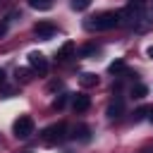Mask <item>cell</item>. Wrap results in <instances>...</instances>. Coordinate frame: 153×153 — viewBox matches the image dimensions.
I'll return each instance as SVG.
<instances>
[{
    "mask_svg": "<svg viewBox=\"0 0 153 153\" xmlns=\"http://www.w3.org/2000/svg\"><path fill=\"white\" fill-rule=\"evenodd\" d=\"M84 26L88 31H110V29L120 26V10L117 12H100L96 17H88L84 22Z\"/></svg>",
    "mask_w": 153,
    "mask_h": 153,
    "instance_id": "cell-1",
    "label": "cell"
},
{
    "mask_svg": "<svg viewBox=\"0 0 153 153\" xmlns=\"http://www.w3.org/2000/svg\"><path fill=\"white\" fill-rule=\"evenodd\" d=\"M67 127L62 124V122H57V124H50V127H45L43 129V134H41V139H43V143L45 146H55V143H60L67 134Z\"/></svg>",
    "mask_w": 153,
    "mask_h": 153,
    "instance_id": "cell-2",
    "label": "cell"
},
{
    "mask_svg": "<svg viewBox=\"0 0 153 153\" xmlns=\"http://www.w3.org/2000/svg\"><path fill=\"white\" fill-rule=\"evenodd\" d=\"M12 131H14L17 139H29V136L33 134V120H31L29 115H22V117L12 124Z\"/></svg>",
    "mask_w": 153,
    "mask_h": 153,
    "instance_id": "cell-3",
    "label": "cell"
},
{
    "mask_svg": "<svg viewBox=\"0 0 153 153\" xmlns=\"http://www.w3.org/2000/svg\"><path fill=\"white\" fill-rule=\"evenodd\" d=\"M29 65H31L38 74H45V72H48V60H45L43 53H36V50L29 53Z\"/></svg>",
    "mask_w": 153,
    "mask_h": 153,
    "instance_id": "cell-4",
    "label": "cell"
},
{
    "mask_svg": "<svg viewBox=\"0 0 153 153\" xmlns=\"http://www.w3.org/2000/svg\"><path fill=\"white\" fill-rule=\"evenodd\" d=\"M33 31H36V36L43 38V41H48V38H53V36L57 33V29H55L50 22H38V24L33 26Z\"/></svg>",
    "mask_w": 153,
    "mask_h": 153,
    "instance_id": "cell-5",
    "label": "cell"
},
{
    "mask_svg": "<svg viewBox=\"0 0 153 153\" xmlns=\"http://www.w3.org/2000/svg\"><path fill=\"white\" fill-rule=\"evenodd\" d=\"M72 108H74V112H84V110L91 108V98L86 93H76L74 100H72Z\"/></svg>",
    "mask_w": 153,
    "mask_h": 153,
    "instance_id": "cell-6",
    "label": "cell"
},
{
    "mask_svg": "<svg viewBox=\"0 0 153 153\" xmlns=\"http://www.w3.org/2000/svg\"><path fill=\"white\" fill-rule=\"evenodd\" d=\"M79 84H81L84 88H91V86H98V74H93V72H84V74L79 76Z\"/></svg>",
    "mask_w": 153,
    "mask_h": 153,
    "instance_id": "cell-7",
    "label": "cell"
},
{
    "mask_svg": "<svg viewBox=\"0 0 153 153\" xmlns=\"http://www.w3.org/2000/svg\"><path fill=\"white\" fill-rule=\"evenodd\" d=\"M72 55H74V43H72V41H65L62 48L57 50V57H60V60H69Z\"/></svg>",
    "mask_w": 153,
    "mask_h": 153,
    "instance_id": "cell-8",
    "label": "cell"
},
{
    "mask_svg": "<svg viewBox=\"0 0 153 153\" xmlns=\"http://www.w3.org/2000/svg\"><path fill=\"white\" fill-rule=\"evenodd\" d=\"M122 110H124V105H122V100H115V103H110L108 105V117H120L122 115Z\"/></svg>",
    "mask_w": 153,
    "mask_h": 153,
    "instance_id": "cell-9",
    "label": "cell"
},
{
    "mask_svg": "<svg viewBox=\"0 0 153 153\" xmlns=\"http://www.w3.org/2000/svg\"><path fill=\"white\" fill-rule=\"evenodd\" d=\"M29 5L33 10H50L53 7V0H29Z\"/></svg>",
    "mask_w": 153,
    "mask_h": 153,
    "instance_id": "cell-10",
    "label": "cell"
},
{
    "mask_svg": "<svg viewBox=\"0 0 153 153\" xmlns=\"http://www.w3.org/2000/svg\"><path fill=\"white\" fill-rule=\"evenodd\" d=\"M146 93H148V88H146L143 84H134V86H131V98H143Z\"/></svg>",
    "mask_w": 153,
    "mask_h": 153,
    "instance_id": "cell-11",
    "label": "cell"
},
{
    "mask_svg": "<svg viewBox=\"0 0 153 153\" xmlns=\"http://www.w3.org/2000/svg\"><path fill=\"white\" fill-rule=\"evenodd\" d=\"M88 5H91V0H72V10H76V12L86 10Z\"/></svg>",
    "mask_w": 153,
    "mask_h": 153,
    "instance_id": "cell-12",
    "label": "cell"
},
{
    "mask_svg": "<svg viewBox=\"0 0 153 153\" xmlns=\"http://www.w3.org/2000/svg\"><path fill=\"white\" fill-rule=\"evenodd\" d=\"M124 69V60H115L110 67H108V72H112V74H117V72H122Z\"/></svg>",
    "mask_w": 153,
    "mask_h": 153,
    "instance_id": "cell-13",
    "label": "cell"
},
{
    "mask_svg": "<svg viewBox=\"0 0 153 153\" xmlns=\"http://www.w3.org/2000/svg\"><path fill=\"white\" fill-rule=\"evenodd\" d=\"M65 103H67V93H62L60 98H55V103H53V105H55V108L60 110V108H65Z\"/></svg>",
    "mask_w": 153,
    "mask_h": 153,
    "instance_id": "cell-14",
    "label": "cell"
},
{
    "mask_svg": "<svg viewBox=\"0 0 153 153\" xmlns=\"http://www.w3.org/2000/svg\"><path fill=\"white\" fill-rule=\"evenodd\" d=\"M17 76H19L22 81H29V79H31V76H29V69H24V67H22V69H17Z\"/></svg>",
    "mask_w": 153,
    "mask_h": 153,
    "instance_id": "cell-15",
    "label": "cell"
},
{
    "mask_svg": "<svg viewBox=\"0 0 153 153\" xmlns=\"http://www.w3.org/2000/svg\"><path fill=\"white\" fill-rule=\"evenodd\" d=\"M79 53H81V55H93V53H96V45H84Z\"/></svg>",
    "mask_w": 153,
    "mask_h": 153,
    "instance_id": "cell-16",
    "label": "cell"
},
{
    "mask_svg": "<svg viewBox=\"0 0 153 153\" xmlns=\"http://www.w3.org/2000/svg\"><path fill=\"white\" fill-rule=\"evenodd\" d=\"M148 112H151V108H141V110H136V112H134V117H136V120H141V117H146Z\"/></svg>",
    "mask_w": 153,
    "mask_h": 153,
    "instance_id": "cell-17",
    "label": "cell"
},
{
    "mask_svg": "<svg viewBox=\"0 0 153 153\" xmlns=\"http://www.w3.org/2000/svg\"><path fill=\"white\" fill-rule=\"evenodd\" d=\"M7 26H10V22H0V38L7 33Z\"/></svg>",
    "mask_w": 153,
    "mask_h": 153,
    "instance_id": "cell-18",
    "label": "cell"
},
{
    "mask_svg": "<svg viewBox=\"0 0 153 153\" xmlns=\"http://www.w3.org/2000/svg\"><path fill=\"white\" fill-rule=\"evenodd\" d=\"M5 84V69H0V86Z\"/></svg>",
    "mask_w": 153,
    "mask_h": 153,
    "instance_id": "cell-19",
    "label": "cell"
},
{
    "mask_svg": "<svg viewBox=\"0 0 153 153\" xmlns=\"http://www.w3.org/2000/svg\"><path fill=\"white\" fill-rule=\"evenodd\" d=\"M146 55H148V57H153V45H148V50H146Z\"/></svg>",
    "mask_w": 153,
    "mask_h": 153,
    "instance_id": "cell-20",
    "label": "cell"
},
{
    "mask_svg": "<svg viewBox=\"0 0 153 153\" xmlns=\"http://www.w3.org/2000/svg\"><path fill=\"white\" fill-rule=\"evenodd\" d=\"M148 122L153 124V108H151V112H148Z\"/></svg>",
    "mask_w": 153,
    "mask_h": 153,
    "instance_id": "cell-21",
    "label": "cell"
},
{
    "mask_svg": "<svg viewBox=\"0 0 153 153\" xmlns=\"http://www.w3.org/2000/svg\"><path fill=\"white\" fill-rule=\"evenodd\" d=\"M24 153H31V151H24Z\"/></svg>",
    "mask_w": 153,
    "mask_h": 153,
    "instance_id": "cell-22",
    "label": "cell"
}]
</instances>
